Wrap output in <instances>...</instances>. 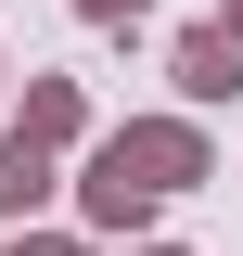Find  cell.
I'll return each mask as SVG.
<instances>
[{
	"mask_svg": "<svg viewBox=\"0 0 243 256\" xmlns=\"http://www.w3.org/2000/svg\"><path fill=\"white\" fill-rule=\"evenodd\" d=\"M230 77H243V64H230V38H192V52H180V90H205V102H218Z\"/></svg>",
	"mask_w": 243,
	"mask_h": 256,
	"instance_id": "cell-1",
	"label": "cell"
},
{
	"mask_svg": "<svg viewBox=\"0 0 243 256\" xmlns=\"http://www.w3.org/2000/svg\"><path fill=\"white\" fill-rule=\"evenodd\" d=\"M26 192H38V154H26V141H0V205H26Z\"/></svg>",
	"mask_w": 243,
	"mask_h": 256,
	"instance_id": "cell-2",
	"label": "cell"
},
{
	"mask_svg": "<svg viewBox=\"0 0 243 256\" xmlns=\"http://www.w3.org/2000/svg\"><path fill=\"white\" fill-rule=\"evenodd\" d=\"M90 13H141V0H90Z\"/></svg>",
	"mask_w": 243,
	"mask_h": 256,
	"instance_id": "cell-3",
	"label": "cell"
}]
</instances>
